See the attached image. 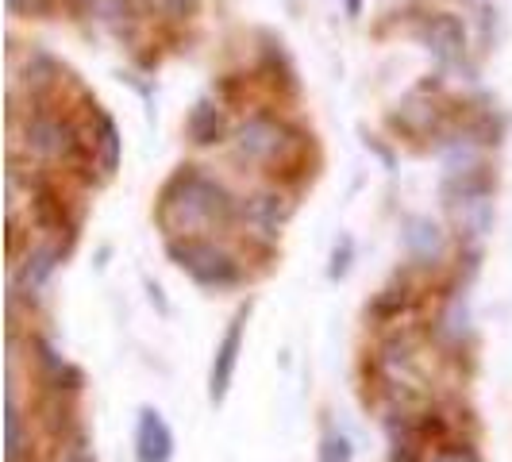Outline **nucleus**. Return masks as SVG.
<instances>
[{
	"mask_svg": "<svg viewBox=\"0 0 512 462\" xmlns=\"http://www.w3.org/2000/svg\"><path fill=\"white\" fill-rule=\"evenodd\" d=\"M432 462H478L474 451H466V447H451V451H439Z\"/></svg>",
	"mask_w": 512,
	"mask_h": 462,
	"instance_id": "12",
	"label": "nucleus"
},
{
	"mask_svg": "<svg viewBox=\"0 0 512 462\" xmlns=\"http://www.w3.org/2000/svg\"><path fill=\"white\" fill-rule=\"evenodd\" d=\"M347 12L355 16V12H359V0H347Z\"/></svg>",
	"mask_w": 512,
	"mask_h": 462,
	"instance_id": "15",
	"label": "nucleus"
},
{
	"mask_svg": "<svg viewBox=\"0 0 512 462\" xmlns=\"http://www.w3.org/2000/svg\"><path fill=\"white\" fill-rule=\"evenodd\" d=\"M66 462H93V459H89V455H85V451H81V447H74V451H70V455H66Z\"/></svg>",
	"mask_w": 512,
	"mask_h": 462,
	"instance_id": "14",
	"label": "nucleus"
},
{
	"mask_svg": "<svg viewBox=\"0 0 512 462\" xmlns=\"http://www.w3.org/2000/svg\"><path fill=\"white\" fill-rule=\"evenodd\" d=\"M320 459H324V462H351V439H347V436H332L328 443H324Z\"/></svg>",
	"mask_w": 512,
	"mask_h": 462,
	"instance_id": "11",
	"label": "nucleus"
},
{
	"mask_svg": "<svg viewBox=\"0 0 512 462\" xmlns=\"http://www.w3.org/2000/svg\"><path fill=\"white\" fill-rule=\"evenodd\" d=\"M166 251H170V258H174L197 285L228 289V285L239 282V262H235L224 247L208 243V239H197V235H174V239L166 243Z\"/></svg>",
	"mask_w": 512,
	"mask_h": 462,
	"instance_id": "2",
	"label": "nucleus"
},
{
	"mask_svg": "<svg viewBox=\"0 0 512 462\" xmlns=\"http://www.w3.org/2000/svg\"><path fill=\"white\" fill-rule=\"evenodd\" d=\"M239 212L258 231H278L285 224V216H289V205H285L282 197H274V193H255L251 201H243Z\"/></svg>",
	"mask_w": 512,
	"mask_h": 462,
	"instance_id": "8",
	"label": "nucleus"
},
{
	"mask_svg": "<svg viewBox=\"0 0 512 462\" xmlns=\"http://www.w3.org/2000/svg\"><path fill=\"white\" fill-rule=\"evenodd\" d=\"M20 451H24V420L16 401L8 397V462H20Z\"/></svg>",
	"mask_w": 512,
	"mask_h": 462,
	"instance_id": "10",
	"label": "nucleus"
},
{
	"mask_svg": "<svg viewBox=\"0 0 512 462\" xmlns=\"http://www.w3.org/2000/svg\"><path fill=\"white\" fill-rule=\"evenodd\" d=\"M27 147H35L47 158H58V154H66L74 147V131L66 128L58 116H35L27 124Z\"/></svg>",
	"mask_w": 512,
	"mask_h": 462,
	"instance_id": "7",
	"label": "nucleus"
},
{
	"mask_svg": "<svg viewBox=\"0 0 512 462\" xmlns=\"http://www.w3.org/2000/svg\"><path fill=\"white\" fill-rule=\"evenodd\" d=\"M185 131H189V139L197 143V147H208V143H216L220 139V131H224V116H220V108L212 101H201L193 112H189V120H185Z\"/></svg>",
	"mask_w": 512,
	"mask_h": 462,
	"instance_id": "9",
	"label": "nucleus"
},
{
	"mask_svg": "<svg viewBox=\"0 0 512 462\" xmlns=\"http://www.w3.org/2000/svg\"><path fill=\"white\" fill-rule=\"evenodd\" d=\"M416 35L428 43V51L436 54L439 62H455V58L462 54V43H466L462 24L455 20V16H447V12L424 16V24L416 27Z\"/></svg>",
	"mask_w": 512,
	"mask_h": 462,
	"instance_id": "5",
	"label": "nucleus"
},
{
	"mask_svg": "<svg viewBox=\"0 0 512 462\" xmlns=\"http://www.w3.org/2000/svg\"><path fill=\"white\" fill-rule=\"evenodd\" d=\"M174 455V436L166 428V420L154 409H143L139 416V432H135V459L139 462H170Z\"/></svg>",
	"mask_w": 512,
	"mask_h": 462,
	"instance_id": "6",
	"label": "nucleus"
},
{
	"mask_svg": "<svg viewBox=\"0 0 512 462\" xmlns=\"http://www.w3.org/2000/svg\"><path fill=\"white\" fill-rule=\"evenodd\" d=\"M162 224L185 235L193 224H231L235 220V197L220 181L201 174L197 166H181L174 181L162 189Z\"/></svg>",
	"mask_w": 512,
	"mask_h": 462,
	"instance_id": "1",
	"label": "nucleus"
},
{
	"mask_svg": "<svg viewBox=\"0 0 512 462\" xmlns=\"http://www.w3.org/2000/svg\"><path fill=\"white\" fill-rule=\"evenodd\" d=\"M193 4H197V0H162V8H166V12H174V16H185Z\"/></svg>",
	"mask_w": 512,
	"mask_h": 462,
	"instance_id": "13",
	"label": "nucleus"
},
{
	"mask_svg": "<svg viewBox=\"0 0 512 462\" xmlns=\"http://www.w3.org/2000/svg\"><path fill=\"white\" fill-rule=\"evenodd\" d=\"M282 147V124L270 116H251L235 135V154L247 162H266Z\"/></svg>",
	"mask_w": 512,
	"mask_h": 462,
	"instance_id": "4",
	"label": "nucleus"
},
{
	"mask_svg": "<svg viewBox=\"0 0 512 462\" xmlns=\"http://www.w3.org/2000/svg\"><path fill=\"white\" fill-rule=\"evenodd\" d=\"M247 312H251V308H239V312H235L231 328L224 332L220 347H216V362H212V385H208L212 401H224V397H228V385H231V378H235V362H239V347H243Z\"/></svg>",
	"mask_w": 512,
	"mask_h": 462,
	"instance_id": "3",
	"label": "nucleus"
}]
</instances>
